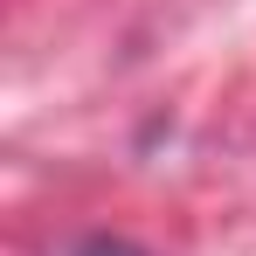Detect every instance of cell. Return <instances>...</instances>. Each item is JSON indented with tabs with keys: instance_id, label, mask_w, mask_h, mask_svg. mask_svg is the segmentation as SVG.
<instances>
[{
	"instance_id": "1",
	"label": "cell",
	"mask_w": 256,
	"mask_h": 256,
	"mask_svg": "<svg viewBox=\"0 0 256 256\" xmlns=\"http://www.w3.org/2000/svg\"><path fill=\"white\" fill-rule=\"evenodd\" d=\"M76 256H146V250H132V242H118V236H90Z\"/></svg>"
}]
</instances>
